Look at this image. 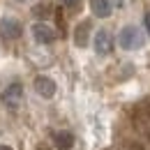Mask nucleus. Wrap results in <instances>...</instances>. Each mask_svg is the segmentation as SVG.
Instances as JSON below:
<instances>
[{
  "label": "nucleus",
  "mask_w": 150,
  "mask_h": 150,
  "mask_svg": "<svg viewBox=\"0 0 150 150\" xmlns=\"http://www.w3.org/2000/svg\"><path fill=\"white\" fill-rule=\"evenodd\" d=\"M118 44H120V49L134 51V49H141V46L146 44V37L141 35V30H139V28L127 25V28H122V30H120V35H118Z\"/></svg>",
  "instance_id": "1"
},
{
  "label": "nucleus",
  "mask_w": 150,
  "mask_h": 150,
  "mask_svg": "<svg viewBox=\"0 0 150 150\" xmlns=\"http://www.w3.org/2000/svg\"><path fill=\"white\" fill-rule=\"evenodd\" d=\"M0 102H2L7 109H19L21 104H23V86H21V83L7 86V88L0 93Z\"/></svg>",
  "instance_id": "2"
},
{
  "label": "nucleus",
  "mask_w": 150,
  "mask_h": 150,
  "mask_svg": "<svg viewBox=\"0 0 150 150\" xmlns=\"http://www.w3.org/2000/svg\"><path fill=\"white\" fill-rule=\"evenodd\" d=\"M21 33H23L21 21L12 19V16L0 19V37L2 39H16V37H21Z\"/></svg>",
  "instance_id": "3"
},
{
  "label": "nucleus",
  "mask_w": 150,
  "mask_h": 150,
  "mask_svg": "<svg viewBox=\"0 0 150 150\" xmlns=\"http://www.w3.org/2000/svg\"><path fill=\"white\" fill-rule=\"evenodd\" d=\"M95 53L97 56H109L113 51V37H111V33L109 30H97V35H95Z\"/></svg>",
  "instance_id": "4"
},
{
  "label": "nucleus",
  "mask_w": 150,
  "mask_h": 150,
  "mask_svg": "<svg viewBox=\"0 0 150 150\" xmlns=\"http://www.w3.org/2000/svg\"><path fill=\"white\" fill-rule=\"evenodd\" d=\"M33 37L35 42L39 44H51V42H56V30L51 28V25H46V23H35L33 25Z\"/></svg>",
  "instance_id": "5"
},
{
  "label": "nucleus",
  "mask_w": 150,
  "mask_h": 150,
  "mask_svg": "<svg viewBox=\"0 0 150 150\" xmlns=\"http://www.w3.org/2000/svg\"><path fill=\"white\" fill-rule=\"evenodd\" d=\"M134 127L139 129V134L146 141H150V113H148V109H143V111H139L134 115Z\"/></svg>",
  "instance_id": "6"
},
{
  "label": "nucleus",
  "mask_w": 150,
  "mask_h": 150,
  "mask_svg": "<svg viewBox=\"0 0 150 150\" xmlns=\"http://www.w3.org/2000/svg\"><path fill=\"white\" fill-rule=\"evenodd\" d=\"M35 90H37V95H42V97H53L56 95V81L53 79H49V76H37L35 79Z\"/></svg>",
  "instance_id": "7"
},
{
  "label": "nucleus",
  "mask_w": 150,
  "mask_h": 150,
  "mask_svg": "<svg viewBox=\"0 0 150 150\" xmlns=\"http://www.w3.org/2000/svg\"><path fill=\"white\" fill-rule=\"evenodd\" d=\"M111 2L109 0H90V12H93L95 16H99V19H106V16H111Z\"/></svg>",
  "instance_id": "8"
},
{
  "label": "nucleus",
  "mask_w": 150,
  "mask_h": 150,
  "mask_svg": "<svg viewBox=\"0 0 150 150\" xmlns=\"http://www.w3.org/2000/svg\"><path fill=\"white\" fill-rule=\"evenodd\" d=\"M88 37H90V23L83 21V23L76 25V30H74V44L76 46H86V44H88Z\"/></svg>",
  "instance_id": "9"
},
{
  "label": "nucleus",
  "mask_w": 150,
  "mask_h": 150,
  "mask_svg": "<svg viewBox=\"0 0 150 150\" xmlns=\"http://www.w3.org/2000/svg\"><path fill=\"white\" fill-rule=\"evenodd\" d=\"M53 143L60 150H69L74 146V136H72V132H56L53 134Z\"/></svg>",
  "instance_id": "10"
},
{
  "label": "nucleus",
  "mask_w": 150,
  "mask_h": 150,
  "mask_svg": "<svg viewBox=\"0 0 150 150\" xmlns=\"http://www.w3.org/2000/svg\"><path fill=\"white\" fill-rule=\"evenodd\" d=\"M33 12H35V16H46L49 14V5H37Z\"/></svg>",
  "instance_id": "11"
},
{
  "label": "nucleus",
  "mask_w": 150,
  "mask_h": 150,
  "mask_svg": "<svg viewBox=\"0 0 150 150\" xmlns=\"http://www.w3.org/2000/svg\"><path fill=\"white\" fill-rule=\"evenodd\" d=\"M125 150H146V148H143L139 141H127V143H125Z\"/></svg>",
  "instance_id": "12"
},
{
  "label": "nucleus",
  "mask_w": 150,
  "mask_h": 150,
  "mask_svg": "<svg viewBox=\"0 0 150 150\" xmlns=\"http://www.w3.org/2000/svg\"><path fill=\"white\" fill-rule=\"evenodd\" d=\"M79 2H81V0H62V5H65V7H76Z\"/></svg>",
  "instance_id": "13"
},
{
  "label": "nucleus",
  "mask_w": 150,
  "mask_h": 150,
  "mask_svg": "<svg viewBox=\"0 0 150 150\" xmlns=\"http://www.w3.org/2000/svg\"><path fill=\"white\" fill-rule=\"evenodd\" d=\"M143 23H146V30H148V35H150V12L146 14V19H143Z\"/></svg>",
  "instance_id": "14"
},
{
  "label": "nucleus",
  "mask_w": 150,
  "mask_h": 150,
  "mask_svg": "<svg viewBox=\"0 0 150 150\" xmlns=\"http://www.w3.org/2000/svg\"><path fill=\"white\" fill-rule=\"evenodd\" d=\"M113 5H115V7H122V0H111Z\"/></svg>",
  "instance_id": "15"
},
{
  "label": "nucleus",
  "mask_w": 150,
  "mask_h": 150,
  "mask_svg": "<svg viewBox=\"0 0 150 150\" xmlns=\"http://www.w3.org/2000/svg\"><path fill=\"white\" fill-rule=\"evenodd\" d=\"M0 150H12V148L9 146H0Z\"/></svg>",
  "instance_id": "16"
},
{
  "label": "nucleus",
  "mask_w": 150,
  "mask_h": 150,
  "mask_svg": "<svg viewBox=\"0 0 150 150\" xmlns=\"http://www.w3.org/2000/svg\"><path fill=\"white\" fill-rule=\"evenodd\" d=\"M148 113H150V106H148Z\"/></svg>",
  "instance_id": "17"
},
{
  "label": "nucleus",
  "mask_w": 150,
  "mask_h": 150,
  "mask_svg": "<svg viewBox=\"0 0 150 150\" xmlns=\"http://www.w3.org/2000/svg\"><path fill=\"white\" fill-rule=\"evenodd\" d=\"M21 2H23V0H21Z\"/></svg>",
  "instance_id": "18"
}]
</instances>
